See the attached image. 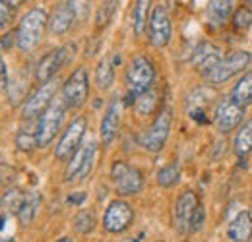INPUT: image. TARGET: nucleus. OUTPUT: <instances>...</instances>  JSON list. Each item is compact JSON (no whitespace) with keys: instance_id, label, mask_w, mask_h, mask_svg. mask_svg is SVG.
Returning <instances> with one entry per match:
<instances>
[{"instance_id":"2","label":"nucleus","mask_w":252,"mask_h":242,"mask_svg":"<svg viewBox=\"0 0 252 242\" xmlns=\"http://www.w3.org/2000/svg\"><path fill=\"white\" fill-rule=\"evenodd\" d=\"M68 103L63 97H55L53 103L45 109V113L39 117L37 122V130H35V138H37V148L45 150L47 146L53 144V140L57 138V134L61 132V126L64 122Z\"/></svg>"},{"instance_id":"25","label":"nucleus","mask_w":252,"mask_h":242,"mask_svg":"<svg viewBox=\"0 0 252 242\" xmlns=\"http://www.w3.org/2000/svg\"><path fill=\"white\" fill-rule=\"evenodd\" d=\"M233 150L239 157H245L252 151V119L247 121L241 130L237 132V138H235V144H233Z\"/></svg>"},{"instance_id":"32","label":"nucleus","mask_w":252,"mask_h":242,"mask_svg":"<svg viewBox=\"0 0 252 242\" xmlns=\"http://www.w3.org/2000/svg\"><path fill=\"white\" fill-rule=\"evenodd\" d=\"M233 26L237 31H247L252 26V10H249L247 6L239 8L235 12V18H233Z\"/></svg>"},{"instance_id":"30","label":"nucleus","mask_w":252,"mask_h":242,"mask_svg":"<svg viewBox=\"0 0 252 242\" xmlns=\"http://www.w3.org/2000/svg\"><path fill=\"white\" fill-rule=\"evenodd\" d=\"M26 196H28V194H24V192L18 190V188H8V190L4 192V196H2V206H4L6 210H10V212L18 213L20 208H22V204L26 202Z\"/></svg>"},{"instance_id":"36","label":"nucleus","mask_w":252,"mask_h":242,"mask_svg":"<svg viewBox=\"0 0 252 242\" xmlns=\"http://www.w3.org/2000/svg\"><path fill=\"white\" fill-rule=\"evenodd\" d=\"M78 20H86L90 16V0H68Z\"/></svg>"},{"instance_id":"24","label":"nucleus","mask_w":252,"mask_h":242,"mask_svg":"<svg viewBox=\"0 0 252 242\" xmlns=\"http://www.w3.org/2000/svg\"><path fill=\"white\" fill-rule=\"evenodd\" d=\"M95 84L101 91L111 90V86L115 84V68L109 59H101L97 68H95Z\"/></svg>"},{"instance_id":"26","label":"nucleus","mask_w":252,"mask_h":242,"mask_svg":"<svg viewBox=\"0 0 252 242\" xmlns=\"http://www.w3.org/2000/svg\"><path fill=\"white\" fill-rule=\"evenodd\" d=\"M39 206H41V198H39V194H28L26 196V202L22 204V208H20V212L16 213L18 215V219H20V223L26 227V225H32L33 219H35V215H37V210H39Z\"/></svg>"},{"instance_id":"3","label":"nucleus","mask_w":252,"mask_h":242,"mask_svg":"<svg viewBox=\"0 0 252 242\" xmlns=\"http://www.w3.org/2000/svg\"><path fill=\"white\" fill-rule=\"evenodd\" d=\"M158 72L154 62L146 57H136L126 68V90H128V99H136L142 93L150 91L156 84Z\"/></svg>"},{"instance_id":"6","label":"nucleus","mask_w":252,"mask_h":242,"mask_svg":"<svg viewBox=\"0 0 252 242\" xmlns=\"http://www.w3.org/2000/svg\"><path fill=\"white\" fill-rule=\"evenodd\" d=\"M95 155H97V144L90 142L80 146L76 153L68 159L66 165V173H64V181L66 182H82L86 181L92 173L95 165Z\"/></svg>"},{"instance_id":"7","label":"nucleus","mask_w":252,"mask_h":242,"mask_svg":"<svg viewBox=\"0 0 252 242\" xmlns=\"http://www.w3.org/2000/svg\"><path fill=\"white\" fill-rule=\"evenodd\" d=\"M111 177L119 196H136L144 188V175L140 169L128 165L125 161H115L111 169Z\"/></svg>"},{"instance_id":"29","label":"nucleus","mask_w":252,"mask_h":242,"mask_svg":"<svg viewBox=\"0 0 252 242\" xmlns=\"http://www.w3.org/2000/svg\"><path fill=\"white\" fill-rule=\"evenodd\" d=\"M156 107H158V93L154 90L146 91L140 97H136V111H138V115H142V117L152 115L156 111Z\"/></svg>"},{"instance_id":"14","label":"nucleus","mask_w":252,"mask_h":242,"mask_svg":"<svg viewBox=\"0 0 252 242\" xmlns=\"http://www.w3.org/2000/svg\"><path fill=\"white\" fill-rule=\"evenodd\" d=\"M245 109L243 105H239L237 101H233V97L229 99H223L218 109H216V115H214V124L216 128L220 130L221 134H229L231 130H235L243 119H245Z\"/></svg>"},{"instance_id":"12","label":"nucleus","mask_w":252,"mask_h":242,"mask_svg":"<svg viewBox=\"0 0 252 242\" xmlns=\"http://www.w3.org/2000/svg\"><path fill=\"white\" fill-rule=\"evenodd\" d=\"M148 33H150V43L156 49H165L171 43L173 37V24L169 18V12L163 4H158L152 10L150 16V26H148Z\"/></svg>"},{"instance_id":"17","label":"nucleus","mask_w":252,"mask_h":242,"mask_svg":"<svg viewBox=\"0 0 252 242\" xmlns=\"http://www.w3.org/2000/svg\"><path fill=\"white\" fill-rule=\"evenodd\" d=\"M121 113H123V101L119 99V95H115L113 101L107 105V111L101 121V130H99L105 146H111L117 138V132L121 126Z\"/></svg>"},{"instance_id":"8","label":"nucleus","mask_w":252,"mask_h":242,"mask_svg":"<svg viewBox=\"0 0 252 242\" xmlns=\"http://www.w3.org/2000/svg\"><path fill=\"white\" fill-rule=\"evenodd\" d=\"M74 53H76V45L70 43V45H64L61 49H55L49 55H45L41 59V62L37 64V70H35L37 82L45 84V82L53 80L61 72V68H64L68 62L74 59Z\"/></svg>"},{"instance_id":"38","label":"nucleus","mask_w":252,"mask_h":242,"mask_svg":"<svg viewBox=\"0 0 252 242\" xmlns=\"http://www.w3.org/2000/svg\"><path fill=\"white\" fill-rule=\"evenodd\" d=\"M0 70H2V90L6 91L8 90V86H10V80H8V66H6V62L4 60L0 62Z\"/></svg>"},{"instance_id":"34","label":"nucleus","mask_w":252,"mask_h":242,"mask_svg":"<svg viewBox=\"0 0 252 242\" xmlns=\"http://www.w3.org/2000/svg\"><path fill=\"white\" fill-rule=\"evenodd\" d=\"M14 8L16 6L12 2L0 0V26H2V30H6L12 24V20H14Z\"/></svg>"},{"instance_id":"28","label":"nucleus","mask_w":252,"mask_h":242,"mask_svg":"<svg viewBox=\"0 0 252 242\" xmlns=\"http://www.w3.org/2000/svg\"><path fill=\"white\" fill-rule=\"evenodd\" d=\"M95 223H97L95 221V213L90 212V210H82L72 221L76 233H80V235H92L95 229Z\"/></svg>"},{"instance_id":"37","label":"nucleus","mask_w":252,"mask_h":242,"mask_svg":"<svg viewBox=\"0 0 252 242\" xmlns=\"http://www.w3.org/2000/svg\"><path fill=\"white\" fill-rule=\"evenodd\" d=\"M14 43H18V39H16V33H4L2 35V51H10L12 47H14Z\"/></svg>"},{"instance_id":"35","label":"nucleus","mask_w":252,"mask_h":242,"mask_svg":"<svg viewBox=\"0 0 252 242\" xmlns=\"http://www.w3.org/2000/svg\"><path fill=\"white\" fill-rule=\"evenodd\" d=\"M16 146L22 150V151H30L33 148H37V138H35V132L33 134H26V132H20L18 138H16Z\"/></svg>"},{"instance_id":"1","label":"nucleus","mask_w":252,"mask_h":242,"mask_svg":"<svg viewBox=\"0 0 252 242\" xmlns=\"http://www.w3.org/2000/svg\"><path fill=\"white\" fill-rule=\"evenodd\" d=\"M47 28H49V16H47V12L43 8H33V10H30L22 18V22H20V26L16 30V39H18L16 45H18V49L22 53H32V51H35L37 45L41 43V39H43Z\"/></svg>"},{"instance_id":"22","label":"nucleus","mask_w":252,"mask_h":242,"mask_svg":"<svg viewBox=\"0 0 252 242\" xmlns=\"http://www.w3.org/2000/svg\"><path fill=\"white\" fill-rule=\"evenodd\" d=\"M150 6H152V0H134V6H132V30L138 37L148 31V26H150Z\"/></svg>"},{"instance_id":"40","label":"nucleus","mask_w":252,"mask_h":242,"mask_svg":"<svg viewBox=\"0 0 252 242\" xmlns=\"http://www.w3.org/2000/svg\"><path fill=\"white\" fill-rule=\"evenodd\" d=\"M249 2H251V4H252V0H249Z\"/></svg>"},{"instance_id":"15","label":"nucleus","mask_w":252,"mask_h":242,"mask_svg":"<svg viewBox=\"0 0 252 242\" xmlns=\"http://www.w3.org/2000/svg\"><path fill=\"white\" fill-rule=\"evenodd\" d=\"M216 103V93L212 91V88L208 86H202V88H196V90L190 93L187 97V109H189V115L192 121H196L198 124H208V107Z\"/></svg>"},{"instance_id":"18","label":"nucleus","mask_w":252,"mask_h":242,"mask_svg":"<svg viewBox=\"0 0 252 242\" xmlns=\"http://www.w3.org/2000/svg\"><path fill=\"white\" fill-rule=\"evenodd\" d=\"M76 20L78 18H76V12L72 10L70 2H63L55 10V14L49 18V31L53 35H64L66 31L72 30V26H74Z\"/></svg>"},{"instance_id":"27","label":"nucleus","mask_w":252,"mask_h":242,"mask_svg":"<svg viewBox=\"0 0 252 242\" xmlns=\"http://www.w3.org/2000/svg\"><path fill=\"white\" fill-rule=\"evenodd\" d=\"M181 177H183L181 167L177 163H171V165L163 167L158 173V184L161 188H173V186H177L181 182Z\"/></svg>"},{"instance_id":"13","label":"nucleus","mask_w":252,"mask_h":242,"mask_svg":"<svg viewBox=\"0 0 252 242\" xmlns=\"http://www.w3.org/2000/svg\"><path fill=\"white\" fill-rule=\"evenodd\" d=\"M134 221V210L125 200H115L109 204L107 212L103 215V227L111 235L125 233Z\"/></svg>"},{"instance_id":"16","label":"nucleus","mask_w":252,"mask_h":242,"mask_svg":"<svg viewBox=\"0 0 252 242\" xmlns=\"http://www.w3.org/2000/svg\"><path fill=\"white\" fill-rule=\"evenodd\" d=\"M200 206L198 198L194 192H183L179 198H177V204H175V212H173V221H175V229L179 235H187L190 227V219L196 212V208Z\"/></svg>"},{"instance_id":"5","label":"nucleus","mask_w":252,"mask_h":242,"mask_svg":"<svg viewBox=\"0 0 252 242\" xmlns=\"http://www.w3.org/2000/svg\"><path fill=\"white\" fill-rule=\"evenodd\" d=\"M171 128H173V111H171V107H165L158 115V119L154 121V124L142 134L140 146H142L146 151L159 153L165 148L167 140H169Z\"/></svg>"},{"instance_id":"19","label":"nucleus","mask_w":252,"mask_h":242,"mask_svg":"<svg viewBox=\"0 0 252 242\" xmlns=\"http://www.w3.org/2000/svg\"><path fill=\"white\" fill-rule=\"evenodd\" d=\"M227 237L233 242H247L252 239V215L249 212H241L233 217L227 227Z\"/></svg>"},{"instance_id":"4","label":"nucleus","mask_w":252,"mask_h":242,"mask_svg":"<svg viewBox=\"0 0 252 242\" xmlns=\"http://www.w3.org/2000/svg\"><path fill=\"white\" fill-rule=\"evenodd\" d=\"M252 60V55L247 51H235L231 55H227L225 59H221L220 62H216L212 68L204 70V80L210 86H220L229 82L233 76L241 74L245 68H249V64Z\"/></svg>"},{"instance_id":"31","label":"nucleus","mask_w":252,"mask_h":242,"mask_svg":"<svg viewBox=\"0 0 252 242\" xmlns=\"http://www.w3.org/2000/svg\"><path fill=\"white\" fill-rule=\"evenodd\" d=\"M117 6H119V0H105V4L97 12V20H95L97 22V28H105L113 20V16L117 12Z\"/></svg>"},{"instance_id":"33","label":"nucleus","mask_w":252,"mask_h":242,"mask_svg":"<svg viewBox=\"0 0 252 242\" xmlns=\"http://www.w3.org/2000/svg\"><path fill=\"white\" fill-rule=\"evenodd\" d=\"M204 223H206V212L202 206L196 208V212L190 219V227H189V235H198L202 229H204Z\"/></svg>"},{"instance_id":"23","label":"nucleus","mask_w":252,"mask_h":242,"mask_svg":"<svg viewBox=\"0 0 252 242\" xmlns=\"http://www.w3.org/2000/svg\"><path fill=\"white\" fill-rule=\"evenodd\" d=\"M231 97H233V101H237V103L243 105V107L252 105V70L247 72V74L235 84V88L231 91Z\"/></svg>"},{"instance_id":"9","label":"nucleus","mask_w":252,"mask_h":242,"mask_svg":"<svg viewBox=\"0 0 252 242\" xmlns=\"http://www.w3.org/2000/svg\"><path fill=\"white\" fill-rule=\"evenodd\" d=\"M63 95L70 109H80L90 97V74L86 68H76L63 84Z\"/></svg>"},{"instance_id":"39","label":"nucleus","mask_w":252,"mask_h":242,"mask_svg":"<svg viewBox=\"0 0 252 242\" xmlns=\"http://www.w3.org/2000/svg\"><path fill=\"white\" fill-rule=\"evenodd\" d=\"M84 200H86V192H78V194H74V196L68 198V202L74 204V206H82Z\"/></svg>"},{"instance_id":"20","label":"nucleus","mask_w":252,"mask_h":242,"mask_svg":"<svg viewBox=\"0 0 252 242\" xmlns=\"http://www.w3.org/2000/svg\"><path fill=\"white\" fill-rule=\"evenodd\" d=\"M220 60H221V49L216 47L214 43H210V41L200 43V45L194 49V53H192V64H194L196 68H200L202 72L208 70V68H212L216 62H220Z\"/></svg>"},{"instance_id":"10","label":"nucleus","mask_w":252,"mask_h":242,"mask_svg":"<svg viewBox=\"0 0 252 242\" xmlns=\"http://www.w3.org/2000/svg\"><path fill=\"white\" fill-rule=\"evenodd\" d=\"M86 130H88V121L84 117H80V119L70 122L66 126V130L63 132L57 148H55V157L59 161H68L76 153V150L82 146V140L86 136Z\"/></svg>"},{"instance_id":"21","label":"nucleus","mask_w":252,"mask_h":242,"mask_svg":"<svg viewBox=\"0 0 252 242\" xmlns=\"http://www.w3.org/2000/svg\"><path fill=\"white\" fill-rule=\"evenodd\" d=\"M235 8V0H210L208 2V22L212 28H221L227 24Z\"/></svg>"},{"instance_id":"11","label":"nucleus","mask_w":252,"mask_h":242,"mask_svg":"<svg viewBox=\"0 0 252 242\" xmlns=\"http://www.w3.org/2000/svg\"><path fill=\"white\" fill-rule=\"evenodd\" d=\"M57 91H59V82L53 78L45 84H41L37 90L33 91L32 95L26 99L24 107H22V117L24 119H35V117H41L45 113V109L53 103V99L57 97Z\"/></svg>"}]
</instances>
